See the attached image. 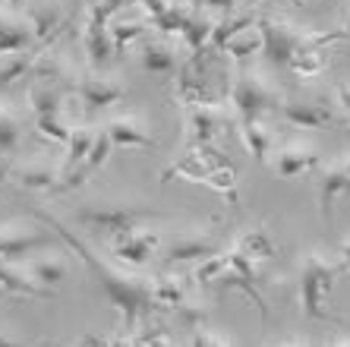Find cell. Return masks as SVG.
Listing matches in <instances>:
<instances>
[{"label":"cell","instance_id":"32","mask_svg":"<svg viewBox=\"0 0 350 347\" xmlns=\"http://www.w3.org/2000/svg\"><path fill=\"white\" fill-rule=\"evenodd\" d=\"M193 347H228L224 341L215 335V331H208V329H199L193 335Z\"/></svg>","mask_w":350,"mask_h":347},{"label":"cell","instance_id":"7","mask_svg":"<svg viewBox=\"0 0 350 347\" xmlns=\"http://www.w3.org/2000/svg\"><path fill=\"white\" fill-rule=\"evenodd\" d=\"M25 23L32 29L35 44L41 48V44H48V41H54L60 32H64L66 13L60 3H54V0H35V3L25 7Z\"/></svg>","mask_w":350,"mask_h":347},{"label":"cell","instance_id":"3","mask_svg":"<svg viewBox=\"0 0 350 347\" xmlns=\"http://www.w3.org/2000/svg\"><path fill=\"white\" fill-rule=\"evenodd\" d=\"M73 218L82 227L120 237L136 231L142 221H158V218H167V215L148 209V205H136V202H89V205H79L73 211Z\"/></svg>","mask_w":350,"mask_h":347},{"label":"cell","instance_id":"18","mask_svg":"<svg viewBox=\"0 0 350 347\" xmlns=\"http://www.w3.org/2000/svg\"><path fill=\"white\" fill-rule=\"evenodd\" d=\"M0 294H16V297H54L51 287L35 284L25 268H16V266H10V262H0Z\"/></svg>","mask_w":350,"mask_h":347},{"label":"cell","instance_id":"16","mask_svg":"<svg viewBox=\"0 0 350 347\" xmlns=\"http://www.w3.org/2000/svg\"><path fill=\"white\" fill-rule=\"evenodd\" d=\"M35 44L32 29L25 23V16L13 13V10H0V57L23 54Z\"/></svg>","mask_w":350,"mask_h":347},{"label":"cell","instance_id":"28","mask_svg":"<svg viewBox=\"0 0 350 347\" xmlns=\"http://www.w3.org/2000/svg\"><path fill=\"white\" fill-rule=\"evenodd\" d=\"M70 129L64 120V114H44V117H35V133L41 139H51V142H57V146H66V139H70Z\"/></svg>","mask_w":350,"mask_h":347},{"label":"cell","instance_id":"26","mask_svg":"<svg viewBox=\"0 0 350 347\" xmlns=\"http://www.w3.org/2000/svg\"><path fill=\"white\" fill-rule=\"evenodd\" d=\"M224 54H228L234 64L246 66L256 54H262V38H259V32H250V29H246V32L234 35V38L224 44Z\"/></svg>","mask_w":350,"mask_h":347},{"label":"cell","instance_id":"13","mask_svg":"<svg viewBox=\"0 0 350 347\" xmlns=\"http://www.w3.org/2000/svg\"><path fill=\"white\" fill-rule=\"evenodd\" d=\"M105 133L114 149H155V136H152L146 129V123L139 120V117H133V114L107 120Z\"/></svg>","mask_w":350,"mask_h":347},{"label":"cell","instance_id":"10","mask_svg":"<svg viewBox=\"0 0 350 347\" xmlns=\"http://www.w3.org/2000/svg\"><path fill=\"white\" fill-rule=\"evenodd\" d=\"M51 243H54V237L44 234V231H29L23 224H0V262H10V259H19L25 253L44 250Z\"/></svg>","mask_w":350,"mask_h":347},{"label":"cell","instance_id":"25","mask_svg":"<svg viewBox=\"0 0 350 347\" xmlns=\"http://www.w3.org/2000/svg\"><path fill=\"white\" fill-rule=\"evenodd\" d=\"M95 133L98 129H85V127L70 129V139H66V162H64V168H60V174H70V170H76L82 162H85V155H89L92 142H95Z\"/></svg>","mask_w":350,"mask_h":347},{"label":"cell","instance_id":"30","mask_svg":"<svg viewBox=\"0 0 350 347\" xmlns=\"http://www.w3.org/2000/svg\"><path fill=\"white\" fill-rule=\"evenodd\" d=\"M32 57L35 54H10V60H0V89L3 86H13L16 79L32 73Z\"/></svg>","mask_w":350,"mask_h":347},{"label":"cell","instance_id":"22","mask_svg":"<svg viewBox=\"0 0 350 347\" xmlns=\"http://www.w3.org/2000/svg\"><path fill=\"white\" fill-rule=\"evenodd\" d=\"M29 105H32L35 117L64 114V89L51 86V82H32V89H29Z\"/></svg>","mask_w":350,"mask_h":347},{"label":"cell","instance_id":"12","mask_svg":"<svg viewBox=\"0 0 350 347\" xmlns=\"http://www.w3.org/2000/svg\"><path fill=\"white\" fill-rule=\"evenodd\" d=\"M221 114L215 111V105H196L187 111V149H202L212 146L221 136Z\"/></svg>","mask_w":350,"mask_h":347},{"label":"cell","instance_id":"27","mask_svg":"<svg viewBox=\"0 0 350 347\" xmlns=\"http://www.w3.org/2000/svg\"><path fill=\"white\" fill-rule=\"evenodd\" d=\"M152 25H146V19H136V23H117L111 25V44H114V54H123L133 41H139L148 32Z\"/></svg>","mask_w":350,"mask_h":347},{"label":"cell","instance_id":"4","mask_svg":"<svg viewBox=\"0 0 350 347\" xmlns=\"http://www.w3.org/2000/svg\"><path fill=\"white\" fill-rule=\"evenodd\" d=\"M230 105L237 111V120L240 123H253L259 120L262 114H278V105H281V98L278 92H271L259 76L253 73H240L230 86Z\"/></svg>","mask_w":350,"mask_h":347},{"label":"cell","instance_id":"33","mask_svg":"<svg viewBox=\"0 0 350 347\" xmlns=\"http://www.w3.org/2000/svg\"><path fill=\"white\" fill-rule=\"evenodd\" d=\"M95 3L105 10L107 16H114V13H120V10H126V7H136L139 0H95Z\"/></svg>","mask_w":350,"mask_h":347},{"label":"cell","instance_id":"20","mask_svg":"<svg viewBox=\"0 0 350 347\" xmlns=\"http://www.w3.org/2000/svg\"><path fill=\"white\" fill-rule=\"evenodd\" d=\"M237 133H240V142L246 146V152L253 155L259 164H269V152L275 149V136H271L269 129L262 127L259 120L253 123H240L237 127Z\"/></svg>","mask_w":350,"mask_h":347},{"label":"cell","instance_id":"19","mask_svg":"<svg viewBox=\"0 0 350 347\" xmlns=\"http://www.w3.org/2000/svg\"><path fill=\"white\" fill-rule=\"evenodd\" d=\"M10 177H16V183L23 190H32V193H51L54 196V186L60 180V168H51V164H41V162H32V164H23L16 168Z\"/></svg>","mask_w":350,"mask_h":347},{"label":"cell","instance_id":"42","mask_svg":"<svg viewBox=\"0 0 350 347\" xmlns=\"http://www.w3.org/2000/svg\"><path fill=\"white\" fill-rule=\"evenodd\" d=\"M332 347H350V341H334Z\"/></svg>","mask_w":350,"mask_h":347},{"label":"cell","instance_id":"9","mask_svg":"<svg viewBox=\"0 0 350 347\" xmlns=\"http://www.w3.org/2000/svg\"><path fill=\"white\" fill-rule=\"evenodd\" d=\"M341 196H350V158L328 164L319 174V215L325 224H332V209Z\"/></svg>","mask_w":350,"mask_h":347},{"label":"cell","instance_id":"40","mask_svg":"<svg viewBox=\"0 0 350 347\" xmlns=\"http://www.w3.org/2000/svg\"><path fill=\"white\" fill-rule=\"evenodd\" d=\"M275 347H306V341H287V344H275Z\"/></svg>","mask_w":350,"mask_h":347},{"label":"cell","instance_id":"5","mask_svg":"<svg viewBox=\"0 0 350 347\" xmlns=\"http://www.w3.org/2000/svg\"><path fill=\"white\" fill-rule=\"evenodd\" d=\"M111 16H107L105 10L92 3L89 10V19H85V29H82V48H85V57H89V64L95 70L111 64V57H114V44H111Z\"/></svg>","mask_w":350,"mask_h":347},{"label":"cell","instance_id":"23","mask_svg":"<svg viewBox=\"0 0 350 347\" xmlns=\"http://www.w3.org/2000/svg\"><path fill=\"white\" fill-rule=\"evenodd\" d=\"M325 66H328L325 48H300L287 60V70H291L297 79H312V76H319Z\"/></svg>","mask_w":350,"mask_h":347},{"label":"cell","instance_id":"36","mask_svg":"<svg viewBox=\"0 0 350 347\" xmlns=\"http://www.w3.org/2000/svg\"><path fill=\"white\" fill-rule=\"evenodd\" d=\"M0 347H38V344H23V341H13V338H7V335L0 331Z\"/></svg>","mask_w":350,"mask_h":347},{"label":"cell","instance_id":"44","mask_svg":"<svg viewBox=\"0 0 350 347\" xmlns=\"http://www.w3.org/2000/svg\"><path fill=\"white\" fill-rule=\"evenodd\" d=\"M347 120H350V114H347Z\"/></svg>","mask_w":350,"mask_h":347},{"label":"cell","instance_id":"2","mask_svg":"<svg viewBox=\"0 0 350 347\" xmlns=\"http://www.w3.org/2000/svg\"><path fill=\"white\" fill-rule=\"evenodd\" d=\"M344 274L341 262H332L322 253H306L300 259V272H297V291H300V309L312 322H338L328 309L334 281Z\"/></svg>","mask_w":350,"mask_h":347},{"label":"cell","instance_id":"6","mask_svg":"<svg viewBox=\"0 0 350 347\" xmlns=\"http://www.w3.org/2000/svg\"><path fill=\"white\" fill-rule=\"evenodd\" d=\"M158 250H161V234L158 231H139V227L130 234L114 237V243H111V256L130 268L148 266Z\"/></svg>","mask_w":350,"mask_h":347},{"label":"cell","instance_id":"11","mask_svg":"<svg viewBox=\"0 0 350 347\" xmlns=\"http://www.w3.org/2000/svg\"><path fill=\"white\" fill-rule=\"evenodd\" d=\"M278 114H281V120L287 127L297 129H325L338 120L332 107L322 105V101H281Z\"/></svg>","mask_w":350,"mask_h":347},{"label":"cell","instance_id":"31","mask_svg":"<svg viewBox=\"0 0 350 347\" xmlns=\"http://www.w3.org/2000/svg\"><path fill=\"white\" fill-rule=\"evenodd\" d=\"M16 146H19V120L10 111H3L0 114V155L7 158Z\"/></svg>","mask_w":350,"mask_h":347},{"label":"cell","instance_id":"34","mask_svg":"<svg viewBox=\"0 0 350 347\" xmlns=\"http://www.w3.org/2000/svg\"><path fill=\"white\" fill-rule=\"evenodd\" d=\"M338 253H341V259H338V262H341L344 274H350V237L341 243V246H338Z\"/></svg>","mask_w":350,"mask_h":347},{"label":"cell","instance_id":"37","mask_svg":"<svg viewBox=\"0 0 350 347\" xmlns=\"http://www.w3.org/2000/svg\"><path fill=\"white\" fill-rule=\"evenodd\" d=\"M10 174H13V168H10V162L3 158V155H0V183H3V180H7Z\"/></svg>","mask_w":350,"mask_h":347},{"label":"cell","instance_id":"15","mask_svg":"<svg viewBox=\"0 0 350 347\" xmlns=\"http://www.w3.org/2000/svg\"><path fill=\"white\" fill-rule=\"evenodd\" d=\"M319 168H322V162H319V155L310 146L291 142V146L275 152V174L281 180H293V177H300V174H310V170H319Z\"/></svg>","mask_w":350,"mask_h":347},{"label":"cell","instance_id":"1","mask_svg":"<svg viewBox=\"0 0 350 347\" xmlns=\"http://www.w3.org/2000/svg\"><path fill=\"white\" fill-rule=\"evenodd\" d=\"M32 215L38 221H44V224H48L51 231H54V234H57L60 240H64L66 246L76 253V259L85 266V272H89L92 278L98 281V287L105 291L107 303L120 309L126 335H133V331H136V325H139V319H142V316H148L152 309H158L155 300H152V291H148V278L107 266L105 259L98 256L89 243H82L79 237H76L73 231H70V227L57 218V215H51V211H44V209H35Z\"/></svg>","mask_w":350,"mask_h":347},{"label":"cell","instance_id":"39","mask_svg":"<svg viewBox=\"0 0 350 347\" xmlns=\"http://www.w3.org/2000/svg\"><path fill=\"white\" fill-rule=\"evenodd\" d=\"M341 32H344V38H350V10L344 13V23H341Z\"/></svg>","mask_w":350,"mask_h":347},{"label":"cell","instance_id":"17","mask_svg":"<svg viewBox=\"0 0 350 347\" xmlns=\"http://www.w3.org/2000/svg\"><path fill=\"white\" fill-rule=\"evenodd\" d=\"M230 250L243 253V256L253 259V262H269V259L278 256V243L269 237L265 227H250V231H243V234L230 243Z\"/></svg>","mask_w":350,"mask_h":347},{"label":"cell","instance_id":"21","mask_svg":"<svg viewBox=\"0 0 350 347\" xmlns=\"http://www.w3.org/2000/svg\"><path fill=\"white\" fill-rule=\"evenodd\" d=\"M25 272H29V278H32L35 284H41V287H51L54 291V284H60L66 278V262L60 256H38L32 259V262H25Z\"/></svg>","mask_w":350,"mask_h":347},{"label":"cell","instance_id":"35","mask_svg":"<svg viewBox=\"0 0 350 347\" xmlns=\"http://www.w3.org/2000/svg\"><path fill=\"white\" fill-rule=\"evenodd\" d=\"M338 105L344 114H350V86H338Z\"/></svg>","mask_w":350,"mask_h":347},{"label":"cell","instance_id":"24","mask_svg":"<svg viewBox=\"0 0 350 347\" xmlns=\"http://www.w3.org/2000/svg\"><path fill=\"white\" fill-rule=\"evenodd\" d=\"M139 64L148 73H174L177 70V54H174V48L167 41H148L146 48H142Z\"/></svg>","mask_w":350,"mask_h":347},{"label":"cell","instance_id":"38","mask_svg":"<svg viewBox=\"0 0 350 347\" xmlns=\"http://www.w3.org/2000/svg\"><path fill=\"white\" fill-rule=\"evenodd\" d=\"M79 347H107V344H101L98 338H82V341H79Z\"/></svg>","mask_w":350,"mask_h":347},{"label":"cell","instance_id":"14","mask_svg":"<svg viewBox=\"0 0 350 347\" xmlns=\"http://www.w3.org/2000/svg\"><path fill=\"white\" fill-rule=\"evenodd\" d=\"M221 253V243L208 234H187L174 240L164 250V266H180V262H202V259Z\"/></svg>","mask_w":350,"mask_h":347},{"label":"cell","instance_id":"41","mask_svg":"<svg viewBox=\"0 0 350 347\" xmlns=\"http://www.w3.org/2000/svg\"><path fill=\"white\" fill-rule=\"evenodd\" d=\"M3 3H7V10H10V7H19L23 0H3Z\"/></svg>","mask_w":350,"mask_h":347},{"label":"cell","instance_id":"8","mask_svg":"<svg viewBox=\"0 0 350 347\" xmlns=\"http://www.w3.org/2000/svg\"><path fill=\"white\" fill-rule=\"evenodd\" d=\"M73 92H79V101L85 105L89 114L105 111V107L126 98V86L120 79H111V76H85V79L76 82Z\"/></svg>","mask_w":350,"mask_h":347},{"label":"cell","instance_id":"29","mask_svg":"<svg viewBox=\"0 0 350 347\" xmlns=\"http://www.w3.org/2000/svg\"><path fill=\"white\" fill-rule=\"evenodd\" d=\"M224 272H228V253H215V256L202 259V262L193 268V281L208 287V284H215Z\"/></svg>","mask_w":350,"mask_h":347},{"label":"cell","instance_id":"43","mask_svg":"<svg viewBox=\"0 0 350 347\" xmlns=\"http://www.w3.org/2000/svg\"><path fill=\"white\" fill-rule=\"evenodd\" d=\"M0 114H3V107H0Z\"/></svg>","mask_w":350,"mask_h":347}]
</instances>
